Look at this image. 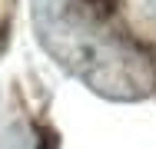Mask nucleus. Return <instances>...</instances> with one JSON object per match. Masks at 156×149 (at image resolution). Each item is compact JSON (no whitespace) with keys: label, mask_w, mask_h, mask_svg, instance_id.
I'll return each instance as SVG.
<instances>
[{"label":"nucleus","mask_w":156,"mask_h":149,"mask_svg":"<svg viewBox=\"0 0 156 149\" xmlns=\"http://www.w3.org/2000/svg\"><path fill=\"white\" fill-rule=\"evenodd\" d=\"M40 47L103 99L133 103L156 89V57L116 23L113 0H30Z\"/></svg>","instance_id":"f257e3e1"},{"label":"nucleus","mask_w":156,"mask_h":149,"mask_svg":"<svg viewBox=\"0 0 156 149\" xmlns=\"http://www.w3.org/2000/svg\"><path fill=\"white\" fill-rule=\"evenodd\" d=\"M37 149H53V146H50V143H43V146H37Z\"/></svg>","instance_id":"f03ea898"}]
</instances>
